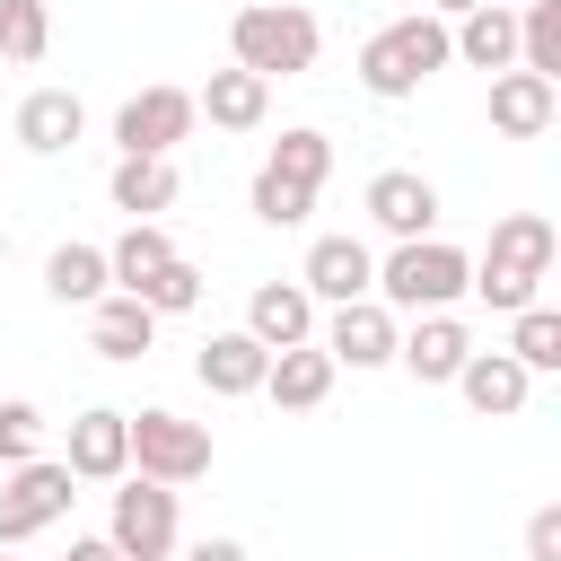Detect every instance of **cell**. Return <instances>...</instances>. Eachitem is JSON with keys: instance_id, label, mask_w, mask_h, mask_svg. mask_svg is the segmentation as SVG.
<instances>
[{"instance_id": "cell-4", "label": "cell", "mask_w": 561, "mask_h": 561, "mask_svg": "<svg viewBox=\"0 0 561 561\" xmlns=\"http://www.w3.org/2000/svg\"><path fill=\"white\" fill-rule=\"evenodd\" d=\"M456 53H447V18H430V9H412V18H394V26H377L368 44H359V88L368 96H412L421 79H438Z\"/></svg>"}, {"instance_id": "cell-21", "label": "cell", "mask_w": 561, "mask_h": 561, "mask_svg": "<svg viewBox=\"0 0 561 561\" xmlns=\"http://www.w3.org/2000/svg\"><path fill=\"white\" fill-rule=\"evenodd\" d=\"M149 342H158V316H149L140 298L105 289V298L88 307V351H96V359H149Z\"/></svg>"}, {"instance_id": "cell-25", "label": "cell", "mask_w": 561, "mask_h": 561, "mask_svg": "<svg viewBox=\"0 0 561 561\" xmlns=\"http://www.w3.org/2000/svg\"><path fill=\"white\" fill-rule=\"evenodd\" d=\"M167 263H175V237H167L158 219H131V228H123V237L105 245V280H114L123 298H131V289H140L149 272H167Z\"/></svg>"}, {"instance_id": "cell-8", "label": "cell", "mask_w": 561, "mask_h": 561, "mask_svg": "<svg viewBox=\"0 0 561 561\" xmlns=\"http://www.w3.org/2000/svg\"><path fill=\"white\" fill-rule=\"evenodd\" d=\"M193 88H140L114 105V149L123 158H175V140H193Z\"/></svg>"}, {"instance_id": "cell-29", "label": "cell", "mask_w": 561, "mask_h": 561, "mask_svg": "<svg viewBox=\"0 0 561 561\" xmlns=\"http://www.w3.org/2000/svg\"><path fill=\"white\" fill-rule=\"evenodd\" d=\"M44 53H53V9L44 0H0V61L35 70Z\"/></svg>"}, {"instance_id": "cell-23", "label": "cell", "mask_w": 561, "mask_h": 561, "mask_svg": "<svg viewBox=\"0 0 561 561\" xmlns=\"http://www.w3.org/2000/svg\"><path fill=\"white\" fill-rule=\"evenodd\" d=\"M175 193H184L175 184V158H114V175H105V202L123 219H158Z\"/></svg>"}, {"instance_id": "cell-32", "label": "cell", "mask_w": 561, "mask_h": 561, "mask_svg": "<svg viewBox=\"0 0 561 561\" xmlns=\"http://www.w3.org/2000/svg\"><path fill=\"white\" fill-rule=\"evenodd\" d=\"M26 456H44V412H35L26 394H9V403H0V473L26 465Z\"/></svg>"}, {"instance_id": "cell-24", "label": "cell", "mask_w": 561, "mask_h": 561, "mask_svg": "<svg viewBox=\"0 0 561 561\" xmlns=\"http://www.w3.org/2000/svg\"><path fill=\"white\" fill-rule=\"evenodd\" d=\"M263 175H280V184H298V193H324V175H333V140H324L316 123H289V131L263 149Z\"/></svg>"}, {"instance_id": "cell-6", "label": "cell", "mask_w": 561, "mask_h": 561, "mask_svg": "<svg viewBox=\"0 0 561 561\" xmlns=\"http://www.w3.org/2000/svg\"><path fill=\"white\" fill-rule=\"evenodd\" d=\"M70 500H79V482H70L61 456H26V465H9V473H0V552H18V543H35L44 526H61Z\"/></svg>"}, {"instance_id": "cell-18", "label": "cell", "mask_w": 561, "mask_h": 561, "mask_svg": "<svg viewBox=\"0 0 561 561\" xmlns=\"http://www.w3.org/2000/svg\"><path fill=\"white\" fill-rule=\"evenodd\" d=\"M263 368H272V351L237 324V333H210L202 351H193V377L210 386V394H263Z\"/></svg>"}, {"instance_id": "cell-35", "label": "cell", "mask_w": 561, "mask_h": 561, "mask_svg": "<svg viewBox=\"0 0 561 561\" xmlns=\"http://www.w3.org/2000/svg\"><path fill=\"white\" fill-rule=\"evenodd\" d=\"M70 561H123V552H114L105 535H70Z\"/></svg>"}, {"instance_id": "cell-13", "label": "cell", "mask_w": 561, "mask_h": 561, "mask_svg": "<svg viewBox=\"0 0 561 561\" xmlns=\"http://www.w3.org/2000/svg\"><path fill=\"white\" fill-rule=\"evenodd\" d=\"M368 219H377L394 245L438 237V184H430V175H412V167H386V175L368 184Z\"/></svg>"}, {"instance_id": "cell-14", "label": "cell", "mask_w": 561, "mask_h": 561, "mask_svg": "<svg viewBox=\"0 0 561 561\" xmlns=\"http://www.w3.org/2000/svg\"><path fill=\"white\" fill-rule=\"evenodd\" d=\"M552 114H561V88L552 79H535V70H500L491 79V131L500 140H543Z\"/></svg>"}, {"instance_id": "cell-5", "label": "cell", "mask_w": 561, "mask_h": 561, "mask_svg": "<svg viewBox=\"0 0 561 561\" xmlns=\"http://www.w3.org/2000/svg\"><path fill=\"white\" fill-rule=\"evenodd\" d=\"M123 421H131V473H140V482L184 491V482L210 473V430H202V421H184V412H167V403L123 412Z\"/></svg>"}, {"instance_id": "cell-22", "label": "cell", "mask_w": 561, "mask_h": 561, "mask_svg": "<svg viewBox=\"0 0 561 561\" xmlns=\"http://www.w3.org/2000/svg\"><path fill=\"white\" fill-rule=\"evenodd\" d=\"M333 359L316 351V342H298V351H272V368H263V394L280 403V412H316L324 394H333Z\"/></svg>"}, {"instance_id": "cell-26", "label": "cell", "mask_w": 561, "mask_h": 561, "mask_svg": "<svg viewBox=\"0 0 561 561\" xmlns=\"http://www.w3.org/2000/svg\"><path fill=\"white\" fill-rule=\"evenodd\" d=\"M44 289H53L61 307H96V298L114 289V280H105V245H79V237L53 245V254H44Z\"/></svg>"}, {"instance_id": "cell-28", "label": "cell", "mask_w": 561, "mask_h": 561, "mask_svg": "<svg viewBox=\"0 0 561 561\" xmlns=\"http://www.w3.org/2000/svg\"><path fill=\"white\" fill-rule=\"evenodd\" d=\"M517 70L561 88V0H526L517 9Z\"/></svg>"}, {"instance_id": "cell-9", "label": "cell", "mask_w": 561, "mask_h": 561, "mask_svg": "<svg viewBox=\"0 0 561 561\" xmlns=\"http://www.w3.org/2000/svg\"><path fill=\"white\" fill-rule=\"evenodd\" d=\"M394 316L377 307V298H351V307H333L324 316V333H316V351L333 359V368H394Z\"/></svg>"}, {"instance_id": "cell-15", "label": "cell", "mask_w": 561, "mask_h": 561, "mask_svg": "<svg viewBox=\"0 0 561 561\" xmlns=\"http://www.w3.org/2000/svg\"><path fill=\"white\" fill-rule=\"evenodd\" d=\"M447 53L456 61H473V70H517V9L508 0H482V9H465L456 26H447Z\"/></svg>"}, {"instance_id": "cell-31", "label": "cell", "mask_w": 561, "mask_h": 561, "mask_svg": "<svg viewBox=\"0 0 561 561\" xmlns=\"http://www.w3.org/2000/svg\"><path fill=\"white\" fill-rule=\"evenodd\" d=\"M245 202H254V219H263V228H307V210H316V193H298V184L263 175V167H254V193H245Z\"/></svg>"}, {"instance_id": "cell-1", "label": "cell", "mask_w": 561, "mask_h": 561, "mask_svg": "<svg viewBox=\"0 0 561 561\" xmlns=\"http://www.w3.org/2000/svg\"><path fill=\"white\" fill-rule=\"evenodd\" d=\"M552 254H561L552 219H543V210H508V219L491 228L482 263H473V298H482V307H500V316L535 307V298H543V280H552Z\"/></svg>"}, {"instance_id": "cell-34", "label": "cell", "mask_w": 561, "mask_h": 561, "mask_svg": "<svg viewBox=\"0 0 561 561\" xmlns=\"http://www.w3.org/2000/svg\"><path fill=\"white\" fill-rule=\"evenodd\" d=\"M184 561H245V543H237V535H202Z\"/></svg>"}, {"instance_id": "cell-36", "label": "cell", "mask_w": 561, "mask_h": 561, "mask_svg": "<svg viewBox=\"0 0 561 561\" xmlns=\"http://www.w3.org/2000/svg\"><path fill=\"white\" fill-rule=\"evenodd\" d=\"M421 9H430V18H447V26H456V18H465V9H482V0H421Z\"/></svg>"}, {"instance_id": "cell-30", "label": "cell", "mask_w": 561, "mask_h": 561, "mask_svg": "<svg viewBox=\"0 0 561 561\" xmlns=\"http://www.w3.org/2000/svg\"><path fill=\"white\" fill-rule=\"evenodd\" d=\"M131 298H140L149 316H184V307H202V263H184V254H175V263H167V272H149Z\"/></svg>"}, {"instance_id": "cell-7", "label": "cell", "mask_w": 561, "mask_h": 561, "mask_svg": "<svg viewBox=\"0 0 561 561\" xmlns=\"http://www.w3.org/2000/svg\"><path fill=\"white\" fill-rule=\"evenodd\" d=\"M105 543H114L123 561H175V543H184V508H175V491L123 473L114 517H105Z\"/></svg>"}, {"instance_id": "cell-33", "label": "cell", "mask_w": 561, "mask_h": 561, "mask_svg": "<svg viewBox=\"0 0 561 561\" xmlns=\"http://www.w3.org/2000/svg\"><path fill=\"white\" fill-rule=\"evenodd\" d=\"M526 561H561V508H535L526 517Z\"/></svg>"}, {"instance_id": "cell-16", "label": "cell", "mask_w": 561, "mask_h": 561, "mask_svg": "<svg viewBox=\"0 0 561 561\" xmlns=\"http://www.w3.org/2000/svg\"><path fill=\"white\" fill-rule=\"evenodd\" d=\"M245 333H254L263 351H298V342H316V298H307L298 280H263V289L245 298Z\"/></svg>"}, {"instance_id": "cell-20", "label": "cell", "mask_w": 561, "mask_h": 561, "mask_svg": "<svg viewBox=\"0 0 561 561\" xmlns=\"http://www.w3.org/2000/svg\"><path fill=\"white\" fill-rule=\"evenodd\" d=\"M193 114H210L219 131H263V114H272V79H254V70H210L202 79V96H193Z\"/></svg>"}, {"instance_id": "cell-19", "label": "cell", "mask_w": 561, "mask_h": 561, "mask_svg": "<svg viewBox=\"0 0 561 561\" xmlns=\"http://www.w3.org/2000/svg\"><path fill=\"white\" fill-rule=\"evenodd\" d=\"M456 394L482 412V421H508V412H526V394H535V377L508 359V351H473L465 368H456Z\"/></svg>"}, {"instance_id": "cell-17", "label": "cell", "mask_w": 561, "mask_h": 561, "mask_svg": "<svg viewBox=\"0 0 561 561\" xmlns=\"http://www.w3.org/2000/svg\"><path fill=\"white\" fill-rule=\"evenodd\" d=\"M79 131H88V105L70 88H26V105H18V149L26 158H61Z\"/></svg>"}, {"instance_id": "cell-10", "label": "cell", "mask_w": 561, "mask_h": 561, "mask_svg": "<svg viewBox=\"0 0 561 561\" xmlns=\"http://www.w3.org/2000/svg\"><path fill=\"white\" fill-rule=\"evenodd\" d=\"M298 289H307L316 307H351V298L377 289V254H368L359 237H316L307 263H298Z\"/></svg>"}, {"instance_id": "cell-3", "label": "cell", "mask_w": 561, "mask_h": 561, "mask_svg": "<svg viewBox=\"0 0 561 561\" xmlns=\"http://www.w3.org/2000/svg\"><path fill=\"white\" fill-rule=\"evenodd\" d=\"M228 53H237V70H254V79H298V70H316L324 26H316V9H298V0H245V9L228 18Z\"/></svg>"}, {"instance_id": "cell-2", "label": "cell", "mask_w": 561, "mask_h": 561, "mask_svg": "<svg viewBox=\"0 0 561 561\" xmlns=\"http://www.w3.org/2000/svg\"><path fill=\"white\" fill-rule=\"evenodd\" d=\"M473 289V254L465 245H447V237H412V245H394L386 263H377V307L386 316H456V298Z\"/></svg>"}, {"instance_id": "cell-11", "label": "cell", "mask_w": 561, "mask_h": 561, "mask_svg": "<svg viewBox=\"0 0 561 561\" xmlns=\"http://www.w3.org/2000/svg\"><path fill=\"white\" fill-rule=\"evenodd\" d=\"M473 359L465 316H412L394 333V368H412V386H456V368Z\"/></svg>"}, {"instance_id": "cell-27", "label": "cell", "mask_w": 561, "mask_h": 561, "mask_svg": "<svg viewBox=\"0 0 561 561\" xmlns=\"http://www.w3.org/2000/svg\"><path fill=\"white\" fill-rule=\"evenodd\" d=\"M508 359H517L526 377H552V368H561V307H543V298L517 307V316H508Z\"/></svg>"}, {"instance_id": "cell-12", "label": "cell", "mask_w": 561, "mask_h": 561, "mask_svg": "<svg viewBox=\"0 0 561 561\" xmlns=\"http://www.w3.org/2000/svg\"><path fill=\"white\" fill-rule=\"evenodd\" d=\"M61 465H70V482H123V473H131V421H123L114 403H88V412L70 421Z\"/></svg>"}]
</instances>
